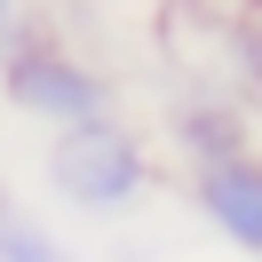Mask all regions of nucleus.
<instances>
[{
  "mask_svg": "<svg viewBox=\"0 0 262 262\" xmlns=\"http://www.w3.org/2000/svg\"><path fill=\"white\" fill-rule=\"evenodd\" d=\"M40 175H48V199L88 223H119L151 199L159 183V159H151V135L135 119L103 112V119H80V127H56L48 151H40Z\"/></svg>",
  "mask_w": 262,
  "mask_h": 262,
  "instance_id": "obj_1",
  "label": "nucleus"
},
{
  "mask_svg": "<svg viewBox=\"0 0 262 262\" xmlns=\"http://www.w3.org/2000/svg\"><path fill=\"white\" fill-rule=\"evenodd\" d=\"M0 103L16 119H32V127H80V119H103L119 112V88L103 64H88L72 40L40 32V24H24L8 48H0Z\"/></svg>",
  "mask_w": 262,
  "mask_h": 262,
  "instance_id": "obj_2",
  "label": "nucleus"
},
{
  "mask_svg": "<svg viewBox=\"0 0 262 262\" xmlns=\"http://www.w3.org/2000/svg\"><path fill=\"white\" fill-rule=\"evenodd\" d=\"M191 207H199V223L223 246H238L246 262H262V143L191 167Z\"/></svg>",
  "mask_w": 262,
  "mask_h": 262,
  "instance_id": "obj_3",
  "label": "nucleus"
},
{
  "mask_svg": "<svg viewBox=\"0 0 262 262\" xmlns=\"http://www.w3.org/2000/svg\"><path fill=\"white\" fill-rule=\"evenodd\" d=\"M167 143H175L183 175L207 159H230V151L254 143V119H246V103L230 96V88H199V96H183L175 112H167Z\"/></svg>",
  "mask_w": 262,
  "mask_h": 262,
  "instance_id": "obj_4",
  "label": "nucleus"
},
{
  "mask_svg": "<svg viewBox=\"0 0 262 262\" xmlns=\"http://www.w3.org/2000/svg\"><path fill=\"white\" fill-rule=\"evenodd\" d=\"M0 262H72V246L32 207H0Z\"/></svg>",
  "mask_w": 262,
  "mask_h": 262,
  "instance_id": "obj_5",
  "label": "nucleus"
},
{
  "mask_svg": "<svg viewBox=\"0 0 262 262\" xmlns=\"http://www.w3.org/2000/svg\"><path fill=\"white\" fill-rule=\"evenodd\" d=\"M24 24H32V0H0V48H8V40H16Z\"/></svg>",
  "mask_w": 262,
  "mask_h": 262,
  "instance_id": "obj_6",
  "label": "nucleus"
},
{
  "mask_svg": "<svg viewBox=\"0 0 262 262\" xmlns=\"http://www.w3.org/2000/svg\"><path fill=\"white\" fill-rule=\"evenodd\" d=\"M0 207H16V191H8V175H0Z\"/></svg>",
  "mask_w": 262,
  "mask_h": 262,
  "instance_id": "obj_7",
  "label": "nucleus"
},
{
  "mask_svg": "<svg viewBox=\"0 0 262 262\" xmlns=\"http://www.w3.org/2000/svg\"><path fill=\"white\" fill-rule=\"evenodd\" d=\"M246 16H254V24H262V0H246Z\"/></svg>",
  "mask_w": 262,
  "mask_h": 262,
  "instance_id": "obj_8",
  "label": "nucleus"
}]
</instances>
